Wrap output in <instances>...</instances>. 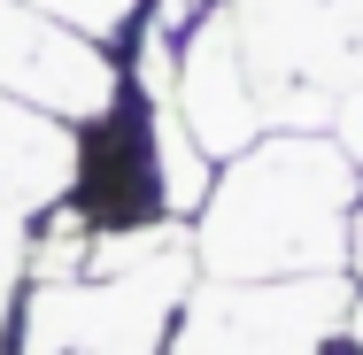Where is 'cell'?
Segmentation results:
<instances>
[{
	"instance_id": "cell-1",
	"label": "cell",
	"mask_w": 363,
	"mask_h": 355,
	"mask_svg": "<svg viewBox=\"0 0 363 355\" xmlns=\"http://www.w3.org/2000/svg\"><path fill=\"white\" fill-rule=\"evenodd\" d=\"M363 170L325 132H263L217 162L209 201L186 224L201 278H348V224Z\"/></svg>"
},
{
	"instance_id": "cell-2",
	"label": "cell",
	"mask_w": 363,
	"mask_h": 355,
	"mask_svg": "<svg viewBox=\"0 0 363 355\" xmlns=\"http://www.w3.org/2000/svg\"><path fill=\"white\" fill-rule=\"evenodd\" d=\"M356 286L340 278H194L170 355H325L348 332Z\"/></svg>"
},
{
	"instance_id": "cell-3",
	"label": "cell",
	"mask_w": 363,
	"mask_h": 355,
	"mask_svg": "<svg viewBox=\"0 0 363 355\" xmlns=\"http://www.w3.org/2000/svg\"><path fill=\"white\" fill-rule=\"evenodd\" d=\"M0 93L85 132L124 101V55L62 31L55 16H39L23 0H0Z\"/></svg>"
},
{
	"instance_id": "cell-4",
	"label": "cell",
	"mask_w": 363,
	"mask_h": 355,
	"mask_svg": "<svg viewBox=\"0 0 363 355\" xmlns=\"http://www.w3.org/2000/svg\"><path fill=\"white\" fill-rule=\"evenodd\" d=\"M170 116L186 124V140L209 162H232L240 147L263 140V93H255V70L240 55L224 0L170 47Z\"/></svg>"
},
{
	"instance_id": "cell-5",
	"label": "cell",
	"mask_w": 363,
	"mask_h": 355,
	"mask_svg": "<svg viewBox=\"0 0 363 355\" xmlns=\"http://www.w3.org/2000/svg\"><path fill=\"white\" fill-rule=\"evenodd\" d=\"M23 8L55 16L62 31L93 39V47H116V55H124V39L147 23V0H23Z\"/></svg>"
},
{
	"instance_id": "cell-6",
	"label": "cell",
	"mask_w": 363,
	"mask_h": 355,
	"mask_svg": "<svg viewBox=\"0 0 363 355\" xmlns=\"http://www.w3.org/2000/svg\"><path fill=\"white\" fill-rule=\"evenodd\" d=\"M23 286H31V216H16L0 201V355H8V325H16Z\"/></svg>"
},
{
	"instance_id": "cell-7",
	"label": "cell",
	"mask_w": 363,
	"mask_h": 355,
	"mask_svg": "<svg viewBox=\"0 0 363 355\" xmlns=\"http://www.w3.org/2000/svg\"><path fill=\"white\" fill-rule=\"evenodd\" d=\"M348 355H363V293H356V309H348Z\"/></svg>"
}]
</instances>
